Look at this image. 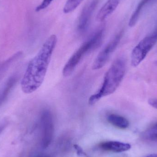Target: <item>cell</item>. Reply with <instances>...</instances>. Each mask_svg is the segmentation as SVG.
<instances>
[{
	"label": "cell",
	"instance_id": "obj_9",
	"mask_svg": "<svg viewBox=\"0 0 157 157\" xmlns=\"http://www.w3.org/2000/svg\"><path fill=\"white\" fill-rule=\"evenodd\" d=\"M120 2V0H108L98 12L97 20L100 22L104 21L115 11Z\"/></svg>",
	"mask_w": 157,
	"mask_h": 157
},
{
	"label": "cell",
	"instance_id": "obj_6",
	"mask_svg": "<svg viewBox=\"0 0 157 157\" xmlns=\"http://www.w3.org/2000/svg\"><path fill=\"white\" fill-rule=\"evenodd\" d=\"M122 36V32H120L102 49L96 57L92 64V69L94 71L101 69L107 63L112 54L118 47Z\"/></svg>",
	"mask_w": 157,
	"mask_h": 157
},
{
	"label": "cell",
	"instance_id": "obj_2",
	"mask_svg": "<svg viewBox=\"0 0 157 157\" xmlns=\"http://www.w3.org/2000/svg\"><path fill=\"white\" fill-rule=\"evenodd\" d=\"M125 71V60L121 57L115 59L105 74L100 88L90 97L89 104L94 105L103 97L114 93L123 79Z\"/></svg>",
	"mask_w": 157,
	"mask_h": 157
},
{
	"label": "cell",
	"instance_id": "obj_17",
	"mask_svg": "<svg viewBox=\"0 0 157 157\" xmlns=\"http://www.w3.org/2000/svg\"><path fill=\"white\" fill-rule=\"evenodd\" d=\"M74 147L75 149L76 150V153H77V154L78 155L86 156V154H85V152L83 151V149H82V148H81L80 146L78 145L75 144L74 145Z\"/></svg>",
	"mask_w": 157,
	"mask_h": 157
},
{
	"label": "cell",
	"instance_id": "obj_12",
	"mask_svg": "<svg viewBox=\"0 0 157 157\" xmlns=\"http://www.w3.org/2000/svg\"><path fill=\"white\" fill-rule=\"evenodd\" d=\"M107 120L111 124L120 129H126L129 126L128 120L124 117L118 114L114 113L109 114L107 117Z\"/></svg>",
	"mask_w": 157,
	"mask_h": 157
},
{
	"label": "cell",
	"instance_id": "obj_1",
	"mask_svg": "<svg viewBox=\"0 0 157 157\" xmlns=\"http://www.w3.org/2000/svg\"><path fill=\"white\" fill-rule=\"evenodd\" d=\"M57 43V36H50L29 62L20 82L21 90L25 94L35 92L42 85Z\"/></svg>",
	"mask_w": 157,
	"mask_h": 157
},
{
	"label": "cell",
	"instance_id": "obj_5",
	"mask_svg": "<svg viewBox=\"0 0 157 157\" xmlns=\"http://www.w3.org/2000/svg\"><path fill=\"white\" fill-rule=\"evenodd\" d=\"M40 126L41 132V146L46 148L49 146L53 138L54 124L52 114L49 110L45 109L40 116Z\"/></svg>",
	"mask_w": 157,
	"mask_h": 157
},
{
	"label": "cell",
	"instance_id": "obj_4",
	"mask_svg": "<svg viewBox=\"0 0 157 157\" xmlns=\"http://www.w3.org/2000/svg\"><path fill=\"white\" fill-rule=\"evenodd\" d=\"M157 41V30L142 39L133 49L131 54V64L136 67L145 59Z\"/></svg>",
	"mask_w": 157,
	"mask_h": 157
},
{
	"label": "cell",
	"instance_id": "obj_16",
	"mask_svg": "<svg viewBox=\"0 0 157 157\" xmlns=\"http://www.w3.org/2000/svg\"><path fill=\"white\" fill-rule=\"evenodd\" d=\"M54 0H43L40 4L36 6L35 11L36 12H40L47 8Z\"/></svg>",
	"mask_w": 157,
	"mask_h": 157
},
{
	"label": "cell",
	"instance_id": "obj_13",
	"mask_svg": "<svg viewBox=\"0 0 157 157\" xmlns=\"http://www.w3.org/2000/svg\"><path fill=\"white\" fill-rule=\"evenodd\" d=\"M151 0H142L138 4L136 9L135 10L130 18L129 22V26L131 27L134 26L139 19V16L143 8Z\"/></svg>",
	"mask_w": 157,
	"mask_h": 157
},
{
	"label": "cell",
	"instance_id": "obj_3",
	"mask_svg": "<svg viewBox=\"0 0 157 157\" xmlns=\"http://www.w3.org/2000/svg\"><path fill=\"white\" fill-rule=\"evenodd\" d=\"M103 36V30L100 29L78 48L63 67L62 73L64 77L71 75L83 58L99 46L102 40Z\"/></svg>",
	"mask_w": 157,
	"mask_h": 157
},
{
	"label": "cell",
	"instance_id": "obj_19",
	"mask_svg": "<svg viewBox=\"0 0 157 157\" xmlns=\"http://www.w3.org/2000/svg\"><path fill=\"white\" fill-rule=\"evenodd\" d=\"M7 121H4L0 123V135L2 132L5 129L6 127L7 126Z\"/></svg>",
	"mask_w": 157,
	"mask_h": 157
},
{
	"label": "cell",
	"instance_id": "obj_21",
	"mask_svg": "<svg viewBox=\"0 0 157 157\" xmlns=\"http://www.w3.org/2000/svg\"><path fill=\"white\" fill-rule=\"evenodd\" d=\"M37 157H49L47 156L40 155V156H37Z\"/></svg>",
	"mask_w": 157,
	"mask_h": 157
},
{
	"label": "cell",
	"instance_id": "obj_8",
	"mask_svg": "<svg viewBox=\"0 0 157 157\" xmlns=\"http://www.w3.org/2000/svg\"><path fill=\"white\" fill-rule=\"evenodd\" d=\"M18 79L17 75L9 77L0 87V107L6 101Z\"/></svg>",
	"mask_w": 157,
	"mask_h": 157
},
{
	"label": "cell",
	"instance_id": "obj_14",
	"mask_svg": "<svg viewBox=\"0 0 157 157\" xmlns=\"http://www.w3.org/2000/svg\"><path fill=\"white\" fill-rule=\"evenodd\" d=\"M83 1L84 0H67L63 6V13L68 14L73 12Z\"/></svg>",
	"mask_w": 157,
	"mask_h": 157
},
{
	"label": "cell",
	"instance_id": "obj_10",
	"mask_svg": "<svg viewBox=\"0 0 157 157\" xmlns=\"http://www.w3.org/2000/svg\"><path fill=\"white\" fill-rule=\"evenodd\" d=\"M99 147L105 151L121 153L130 150L131 146L127 143L118 141H107L100 144Z\"/></svg>",
	"mask_w": 157,
	"mask_h": 157
},
{
	"label": "cell",
	"instance_id": "obj_15",
	"mask_svg": "<svg viewBox=\"0 0 157 157\" xmlns=\"http://www.w3.org/2000/svg\"><path fill=\"white\" fill-rule=\"evenodd\" d=\"M143 137L151 141L157 140V123L144 132Z\"/></svg>",
	"mask_w": 157,
	"mask_h": 157
},
{
	"label": "cell",
	"instance_id": "obj_11",
	"mask_svg": "<svg viewBox=\"0 0 157 157\" xmlns=\"http://www.w3.org/2000/svg\"><path fill=\"white\" fill-rule=\"evenodd\" d=\"M23 55L22 52H18L9 57L8 59L0 63V81L2 79L10 68L17 60L20 59Z\"/></svg>",
	"mask_w": 157,
	"mask_h": 157
},
{
	"label": "cell",
	"instance_id": "obj_20",
	"mask_svg": "<svg viewBox=\"0 0 157 157\" xmlns=\"http://www.w3.org/2000/svg\"><path fill=\"white\" fill-rule=\"evenodd\" d=\"M144 157H157V154H152V155H148Z\"/></svg>",
	"mask_w": 157,
	"mask_h": 157
},
{
	"label": "cell",
	"instance_id": "obj_18",
	"mask_svg": "<svg viewBox=\"0 0 157 157\" xmlns=\"http://www.w3.org/2000/svg\"><path fill=\"white\" fill-rule=\"evenodd\" d=\"M148 102L150 106L157 109V98H150L148 100Z\"/></svg>",
	"mask_w": 157,
	"mask_h": 157
},
{
	"label": "cell",
	"instance_id": "obj_7",
	"mask_svg": "<svg viewBox=\"0 0 157 157\" xmlns=\"http://www.w3.org/2000/svg\"><path fill=\"white\" fill-rule=\"evenodd\" d=\"M98 3V0H92L87 4L82 9L78 24V30L80 33H85L88 28L91 17Z\"/></svg>",
	"mask_w": 157,
	"mask_h": 157
}]
</instances>
